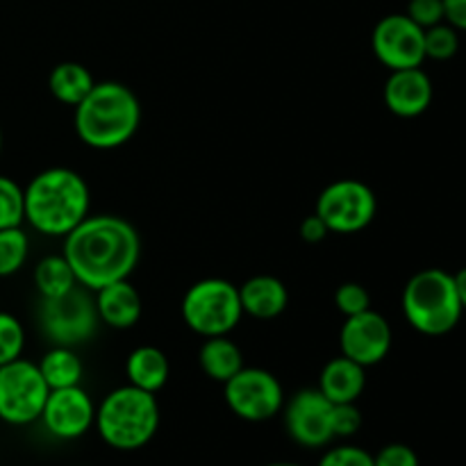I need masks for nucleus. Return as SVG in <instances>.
<instances>
[{
  "mask_svg": "<svg viewBox=\"0 0 466 466\" xmlns=\"http://www.w3.org/2000/svg\"><path fill=\"white\" fill-rule=\"evenodd\" d=\"M168 373H171L168 360L157 346H139V349H135L127 355V385H135L139 390L150 391V394H157L167 385Z\"/></svg>",
  "mask_w": 466,
  "mask_h": 466,
  "instance_id": "6ab92c4d",
  "label": "nucleus"
},
{
  "mask_svg": "<svg viewBox=\"0 0 466 466\" xmlns=\"http://www.w3.org/2000/svg\"><path fill=\"white\" fill-rule=\"evenodd\" d=\"M319 466H376L373 455L360 446H335L321 458Z\"/></svg>",
  "mask_w": 466,
  "mask_h": 466,
  "instance_id": "c756f323",
  "label": "nucleus"
},
{
  "mask_svg": "<svg viewBox=\"0 0 466 466\" xmlns=\"http://www.w3.org/2000/svg\"><path fill=\"white\" fill-rule=\"evenodd\" d=\"M48 394L50 387L36 364L18 358L0 367V421L9 426L39 421Z\"/></svg>",
  "mask_w": 466,
  "mask_h": 466,
  "instance_id": "1a4fd4ad",
  "label": "nucleus"
},
{
  "mask_svg": "<svg viewBox=\"0 0 466 466\" xmlns=\"http://www.w3.org/2000/svg\"><path fill=\"white\" fill-rule=\"evenodd\" d=\"M335 305L344 317H355L371 309V296L360 282H344L335 291Z\"/></svg>",
  "mask_w": 466,
  "mask_h": 466,
  "instance_id": "cd10ccee",
  "label": "nucleus"
},
{
  "mask_svg": "<svg viewBox=\"0 0 466 466\" xmlns=\"http://www.w3.org/2000/svg\"><path fill=\"white\" fill-rule=\"evenodd\" d=\"M314 214L321 217L330 232L355 235L373 223L378 214V198L369 185L353 177H344V180L330 182L319 194Z\"/></svg>",
  "mask_w": 466,
  "mask_h": 466,
  "instance_id": "6e6552de",
  "label": "nucleus"
},
{
  "mask_svg": "<svg viewBox=\"0 0 466 466\" xmlns=\"http://www.w3.org/2000/svg\"><path fill=\"white\" fill-rule=\"evenodd\" d=\"M455 280V289H458V299L462 303V309L466 312V267L460 268L458 273H453Z\"/></svg>",
  "mask_w": 466,
  "mask_h": 466,
  "instance_id": "f704fd0d",
  "label": "nucleus"
},
{
  "mask_svg": "<svg viewBox=\"0 0 466 466\" xmlns=\"http://www.w3.org/2000/svg\"><path fill=\"white\" fill-rule=\"evenodd\" d=\"M376 466H419V455L405 444H387L373 455Z\"/></svg>",
  "mask_w": 466,
  "mask_h": 466,
  "instance_id": "2f4dec72",
  "label": "nucleus"
},
{
  "mask_svg": "<svg viewBox=\"0 0 466 466\" xmlns=\"http://www.w3.org/2000/svg\"><path fill=\"white\" fill-rule=\"evenodd\" d=\"M30 250V239L18 228H5L0 230V278H9L21 271Z\"/></svg>",
  "mask_w": 466,
  "mask_h": 466,
  "instance_id": "b1692460",
  "label": "nucleus"
},
{
  "mask_svg": "<svg viewBox=\"0 0 466 466\" xmlns=\"http://www.w3.org/2000/svg\"><path fill=\"white\" fill-rule=\"evenodd\" d=\"M46 431L57 440H77L86 435L96 421V405L91 396L77 387L50 390L41 412Z\"/></svg>",
  "mask_w": 466,
  "mask_h": 466,
  "instance_id": "4468645a",
  "label": "nucleus"
},
{
  "mask_svg": "<svg viewBox=\"0 0 466 466\" xmlns=\"http://www.w3.org/2000/svg\"><path fill=\"white\" fill-rule=\"evenodd\" d=\"M36 367H39L41 376L50 390L77 387L85 376L82 360L77 358L76 349H68V346H53Z\"/></svg>",
  "mask_w": 466,
  "mask_h": 466,
  "instance_id": "4be33fe9",
  "label": "nucleus"
},
{
  "mask_svg": "<svg viewBox=\"0 0 466 466\" xmlns=\"http://www.w3.org/2000/svg\"><path fill=\"white\" fill-rule=\"evenodd\" d=\"M0 150H3V132H0Z\"/></svg>",
  "mask_w": 466,
  "mask_h": 466,
  "instance_id": "e433bc0d",
  "label": "nucleus"
},
{
  "mask_svg": "<svg viewBox=\"0 0 466 466\" xmlns=\"http://www.w3.org/2000/svg\"><path fill=\"white\" fill-rule=\"evenodd\" d=\"M25 330L14 314L0 312V367L21 358Z\"/></svg>",
  "mask_w": 466,
  "mask_h": 466,
  "instance_id": "bb28decb",
  "label": "nucleus"
},
{
  "mask_svg": "<svg viewBox=\"0 0 466 466\" xmlns=\"http://www.w3.org/2000/svg\"><path fill=\"white\" fill-rule=\"evenodd\" d=\"M391 341H394V335H391L390 321L373 309L346 317L339 332L341 355L364 369L380 364L390 355Z\"/></svg>",
  "mask_w": 466,
  "mask_h": 466,
  "instance_id": "ddd939ff",
  "label": "nucleus"
},
{
  "mask_svg": "<svg viewBox=\"0 0 466 466\" xmlns=\"http://www.w3.org/2000/svg\"><path fill=\"white\" fill-rule=\"evenodd\" d=\"M96 431L116 451L144 449L159 428V405L155 394L135 385L118 387L96 408Z\"/></svg>",
  "mask_w": 466,
  "mask_h": 466,
  "instance_id": "20e7f679",
  "label": "nucleus"
},
{
  "mask_svg": "<svg viewBox=\"0 0 466 466\" xmlns=\"http://www.w3.org/2000/svg\"><path fill=\"white\" fill-rule=\"evenodd\" d=\"M64 258L71 264L77 285L91 291L109 282L126 280L141 258L139 232L114 214L86 217L64 237Z\"/></svg>",
  "mask_w": 466,
  "mask_h": 466,
  "instance_id": "f257e3e1",
  "label": "nucleus"
},
{
  "mask_svg": "<svg viewBox=\"0 0 466 466\" xmlns=\"http://www.w3.org/2000/svg\"><path fill=\"white\" fill-rule=\"evenodd\" d=\"M96 294V309H98L100 321L107 323L109 328L116 330H127V328L137 326L141 319V294L130 280H116L109 285L100 287Z\"/></svg>",
  "mask_w": 466,
  "mask_h": 466,
  "instance_id": "dca6fc26",
  "label": "nucleus"
},
{
  "mask_svg": "<svg viewBox=\"0 0 466 466\" xmlns=\"http://www.w3.org/2000/svg\"><path fill=\"white\" fill-rule=\"evenodd\" d=\"M77 285V278L73 273L71 264L64 255H48L41 259L35 268V287L41 299H55V296L66 294L68 289Z\"/></svg>",
  "mask_w": 466,
  "mask_h": 466,
  "instance_id": "5701e85b",
  "label": "nucleus"
},
{
  "mask_svg": "<svg viewBox=\"0 0 466 466\" xmlns=\"http://www.w3.org/2000/svg\"><path fill=\"white\" fill-rule=\"evenodd\" d=\"M73 109L77 137L96 150L121 148L141 126L139 98L121 82H96L86 98Z\"/></svg>",
  "mask_w": 466,
  "mask_h": 466,
  "instance_id": "7ed1b4c3",
  "label": "nucleus"
},
{
  "mask_svg": "<svg viewBox=\"0 0 466 466\" xmlns=\"http://www.w3.org/2000/svg\"><path fill=\"white\" fill-rule=\"evenodd\" d=\"M423 50H426V59H435V62H446V59L455 57L460 50L458 30L446 21L428 27L423 30Z\"/></svg>",
  "mask_w": 466,
  "mask_h": 466,
  "instance_id": "393cba45",
  "label": "nucleus"
},
{
  "mask_svg": "<svg viewBox=\"0 0 466 466\" xmlns=\"http://www.w3.org/2000/svg\"><path fill=\"white\" fill-rule=\"evenodd\" d=\"M408 14L419 27L428 30V27L444 23V0H410Z\"/></svg>",
  "mask_w": 466,
  "mask_h": 466,
  "instance_id": "7c9ffc66",
  "label": "nucleus"
},
{
  "mask_svg": "<svg viewBox=\"0 0 466 466\" xmlns=\"http://www.w3.org/2000/svg\"><path fill=\"white\" fill-rule=\"evenodd\" d=\"M444 21L466 32V0H444Z\"/></svg>",
  "mask_w": 466,
  "mask_h": 466,
  "instance_id": "72a5a7b5",
  "label": "nucleus"
},
{
  "mask_svg": "<svg viewBox=\"0 0 466 466\" xmlns=\"http://www.w3.org/2000/svg\"><path fill=\"white\" fill-rule=\"evenodd\" d=\"M200 369L208 378L217 382H226L235 376L239 369H244V355L235 341L223 337H208L205 344L200 346L198 353Z\"/></svg>",
  "mask_w": 466,
  "mask_h": 466,
  "instance_id": "aec40b11",
  "label": "nucleus"
},
{
  "mask_svg": "<svg viewBox=\"0 0 466 466\" xmlns=\"http://www.w3.org/2000/svg\"><path fill=\"white\" fill-rule=\"evenodd\" d=\"M96 80L86 66L77 62H62L50 71L48 89L62 105L76 107L94 89Z\"/></svg>",
  "mask_w": 466,
  "mask_h": 466,
  "instance_id": "412c9836",
  "label": "nucleus"
},
{
  "mask_svg": "<svg viewBox=\"0 0 466 466\" xmlns=\"http://www.w3.org/2000/svg\"><path fill=\"white\" fill-rule=\"evenodd\" d=\"M223 399L232 414L250 423L268 421L285 408L280 380L267 369H239L223 382Z\"/></svg>",
  "mask_w": 466,
  "mask_h": 466,
  "instance_id": "9d476101",
  "label": "nucleus"
},
{
  "mask_svg": "<svg viewBox=\"0 0 466 466\" xmlns=\"http://www.w3.org/2000/svg\"><path fill=\"white\" fill-rule=\"evenodd\" d=\"M367 387V369L346 355L332 358L319 376V391L330 403H358Z\"/></svg>",
  "mask_w": 466,
  "mask_h": 466,
  "instance_id": "f3484780",
  "label": "nucleus"
},
{
  "mask_svg": "<svg viewBox=\"0 0 466 466\" xmlns=\"http://www.w3.org/2000/svg\"><path fill=\"white\" fill-rule=\"evenodd\" d=\"M330 423L335 437H353L362 428V412L355 403H332Z\"/></svg>",
  "mask_w": 466,
  "mask_h": 466,
  "instance_id": "c85d7f7f",
  "label": "nucleus"
},
{
  "mask_svg": "<svg viewBox=\"0 0 466 466\" xmlns=\"http://www.w3.org/2000/svg\"><path fill=\"white\" fill-rule=\"evenodd\" d=\"M89 187L73 168L53 167L23 189L25 221L46 237H66L89 217Z\"/></svg>",
  "mask_w": 466,
  "mask_h": 466,
  "instance_id": "f03ea898",
  "label": "nucleus"
},
{
  "mask_svg": "<svg viewBox=\"0 0 466 466\" xmlns=\"http://www.w3.org/2000/svg\"><path fill=\"white\" fill-rule=\"evenodd\" d=\"M241 309L239 287L223 278H205L194 282L182 299V319L187 328L200 337L230 335L239 326Z\"/></svg>",
  "mask_w": 466,
  "mask_h": 466,
  "instance_id": "423d86ee",
  "label": "nucleus"
},
{
  "mask_svg": "<svg viewBox=\"0 0 466 466\" xmlns=\"http://www.w3.org/2000/svg\"><path fill=\"white\" fill-rule=\"evenodd\" d=\"M98 321L96 299L91 296V289L82 285H76L55 299H41L39 328L53 346L76 349L85 344L96 335Z\"/></svg>",
  "mask_w": 466,
  "mask_h": 466,
  "instance_id": "0eeeda50",
  "label": "nucleus"
},
{
  "mask_svg": "<svg viewBox=\"0 0 466 466\" xmlns=\"http://www.w3.org/2000/svg\"><path fill=\"white\" fill-rule=\"evenodd\" d=\"M328 235H330V230H328V226L321 221V217H317V214H309V217H305L303 223H300V237H303V241H308V244H319V241L326 239Z\"/></svg>",
  "mask_w": 466,
  "mask_h": 466,
  "instance_id": "473e14b6",
  "label": "nucleus"
},
{
  "mask_svg": "<svg viewBox=\"0 0 466 466\" xmlns=\"http://www.w3.org/2000/svg\"><path fill=\"white\" fill-rule=\"evenodd\" d=\"M267 466H303V464H296V462H271Z\"/></svg>",
  "mask_w": 466,
  "mask_h": 466,
  "instance_id": "c9c22d12",
  "label": "nucleus"
},
{
  "mask_svg": "<svg viewBox=\"0 0 466 466\" xmlns=\"http://www.w3.org/2000/svg\"><path fill=\"white\" fill-rule=\"evenodd\" d=\"M385 105L400 118L421 116L432 103V80L421 66L391 71L385 82Z\"/></svg>",
  "mask_w": 466,
  "mask_h": 466,
  "instance_id": "2eb2a0df",
  "label": "nucleus"
},
{
  "mask_svg": "<svg viewBox=\"0 0 466 466\" xmlns=\"http://www.w3.org/2000/svg\"><path fill=\"white\" fill-rule=\"evenodd\" d=\"M453 273L423 268L414 273L403 289V314L410 326L428 337H441L462 319Z\"/></svg>",
  "mask_w": 466,
  "mask_h": 466,
  "instance_id": "39448f33",
  "label": "nucleus"
},
{
  "mask_svg": "<svg viewBox=\"0 0 466 466\" xmlns=\"http://www.w3.org/2000/svg\"><path fill=\"white\" fill-rule=\"evenodd\" d=\"M285 428L291 440L305 449H321L335 440L332 435V403L319 390H303L285 405Z\"/></svg>",
  "mask_w": 466,
  "mask_h": 466,
  "instance_id": "f8f14e48",
  "label": "nucleus"
},
{
  "mask_svg": "<svg viewBox=\"0 0 466 466\" xmlns=\"http://www.w3.org/2000/svg\"><path fill=\"white\" fill-rule=\"evenodd\" d=\"M25 221L23 189L7 176H0V230L18 228Z\"/></svg>",
  "mask_w": 466,
  "mask_h": 466,
  "instance_id": "a878e982",
  "label": "nucleus"
},
{
  "mask_svg": "<svg viewBox=\"0 0 466 466\" xmlns=\"http://www.w3.org/2000/svg\"><path fill=\"white\" fill-rule=\"evenodd\" d=\"M373 55L390 71L417 68L426 62L423 50V27H419L408 14H390L380 18L371 35Z\"/></svg>",
  "mask_w": 466,
  "mask_h": 466,
  "instance_id": "9b49d317",
  "label": "nucleus"
},
{
  "mask_svg": "<svg viewBox=\"0 0 466 466\" xmlns=\"http://www.w3.org/2000/svg\"><path fill=\"white\" fill-rule=\"evenodd\" d=\"M241 309L248 317L268 321L280 317L289 305V291L285 282L273 276H253L239 287Z\"/></svg>",
  "mask_w": 466,
  "mask_h": 466,
  "instance_id": "a211bd4d",
  "label": "nucleus"
}]
</instances>
